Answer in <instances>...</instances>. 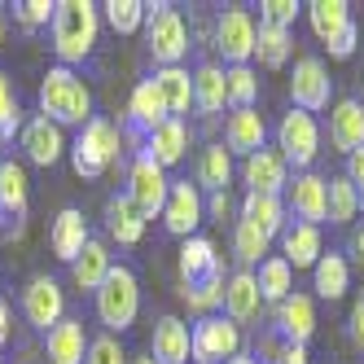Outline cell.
I'll list each match as a JSON object with an SVG mask.
<instances>
[{"instance_id":"6da1fadb","label":"cell","mask_w":364,"mask_h":364,"mask_svg":"<svg viewBox=\"0 0 364 364\" xmlns=\"http://www.w3.org/2000/svg\"><path fill=\"white\" fill-rule=\"evenodd\" d=\"M40 114L58 127H84L92 123V92L70 66H53L40 84Z\"/></svg>"},{"instance_id":"7a4b0ae2","label":"cell","mask_w":364,"mask_h":364,"mask_svg":"<svg viewBox=\"0 0 364 364\" xmlns=\"http://www.w3.org/2000/svg\"><path fill=\"white\" fill-rule=\"evenodd\" d=\"M97 31H101V5H92V0H62L58 18H53V53L62 58V66L84 62L97 48Z\"/></svg>"},{"instance_id":"3957f363","label":"cell","mask_w":364,"mask_h":364,"mask_svg":"<svg viewBox=\"0 0 364 364\" xmlns=\"http://www.w3.org/2000/svg\"><path fill=\"white\" fill-rule=\"evenodd\" d=\"M145 48L159 66H180L189 53V27L180 18V9L167 5V0L145 9Z\"/></svg>"},{"instance_id":"277c9868","label":"cell","mask_w":364,"mask_h":364,"mask_svg":"<svg viewBox=\"0 0 364 364\" xmlns=\"http://www.w3.org/2000/svg\"><path fill=\"white\" fill-rule=\"evenodd\" d=\"M136 311H141V285H136V272L123 268V264H114L110 277L101 281V290H97V321L106 325L110 333H123L127 325L136 321Z\"/></svg>"},{"instance_id":"5b68a950","label":"cell","mask_w":364,"mask_h":364,"mask_svg":"<svg viewBox=\"0 0 364 364\" xmlns=\"http://www.w3.org/2000/svg\"><path fill=\"white\" fill-rule=\"evenodd\" d=\"M119 154H123V149H119V127H114L110 119H92V123L80 127V136H75L70 163H75V171H80L84 180H97L101 171L119 159Z\"/></svg>"},{"instance_id":"8992f818","label":"cell","mask_w":364,"mask_h":364,"mask_svg":"<svg viewBox=\"0 0 364 364\" xmlns=\"http://www.w3.org/2000/svg\"><path fill=\"white\" fill-rule=\"evenodd\" d=\"M277 149H281V159L294 171H311V163H316V154H321V123H316V114L290 106V114H281V123H277Z\"/></svg>"},{"instance_id":"52a82bcc","label":"cell","mask_w":364,"mask_h":364,"mask_svg":"<svg viewBox=\"0 0 364 364\" xmlns=\"http://www.w3.org/2000/svg\"><path fill=\"white\" fill-rule=\"evenodd\" d=\"M123 193L145 211V220H154V215H163V206H167L171 180H167V171L154 163L149 154H136L132 167H127V189H123Z\"/></svg>"},{"instance_id":"ba28073f","label":"cell","mask_w":364,"mask_h":364,"mask_svg":"<svg viewBox=\"0 0 364 364\" xmlns=\"http://www.w3.org/2000/svg\"><path fill=\"white\" fill-rule=\"evenodd\" d=\"M242 351V325L228 316H202L193 325V364H228Z\"/></svg>"},{"instance_id":"9c48e42d","label":"cell","mask_w":364,"mask_h":364,"mask_svg":"<svg viewBox=\"0 0 364 364\" xmlns=\"http://www.w3.org/2000/svg\"><path fill=\"white\" fill-rule=\"evenodd\" d=\"M285 211L303 224H325L329 220V180L316 176V171H294V180L285 185Z\"/></svg>"},{"instance_id":"30bf717a","label":"cell","mask_w":364,"mask_h":364,"mask_svg":"<svg viewBox=\"0 0 364 364\" xmlns=\"http://www.w3.org/2000/svg\"><path fill=\"white\" fill-rule=\"evenodd\" d=\"M255 40H259V27L250 9H224L220 22H215V48L224 66H250L255 58Z\"/></svg>"},{"instance_id":"8fae6325","label":"cell","mask_w":364,"mask_h":364,"mask_svg":"<svg viewBox=\"0 0 364 364\" xmlns=\"http://www.w3.org/2000/svg\"><path fill=\"white\" fill-rule=\"evenodd\" d=\"M206 220V198L193 180H171V193H167V206H163V224L171 237L189 242L198 237V224Z\"/></svg>"},{"instance_id":"7c38bea8","label":"cell","mask_w":364,"mask_h":364,"mask_svg":"<svg viewBox=\"0 0 364 364\" xmlns=\"http://www.w3.org/2000/svg\"><path fill=\"white\" fill-rule=\"evenodd\" d=\"M329 97H333L329 66L321 58H299L294 75H290V101H294V110L321 114V110H329Z\"/></svg>"},{"instance_id":"4fadbf2b","label":"cell","mask_w":364,"mask_h":364,"mask_svg":"<svg viewBox=\"0 0 364 364\" xmlns=\"http://www.w3.org/2000/svg\"><path fill=\"white\" fill-rule=\"evenodd\" d=\"M22 316H27V325L40 329V333L62 325L66 321V294H62V285L53 277H31L27 290H22Z\"/></svg>"},{"instance_id":"5bb4252c","label":"cell","mask_w":364,"mask_h":364,"mask_svg":"<svg viewBox=\"0 0 364 364\" xmlns=\"http://www.w3.org/2000/svg\"><path fill=\"white\" fill-rule=\"evenodd\" d=\"M167 119H171V114H167V101H163L159 84H154V80H141V84L132 88V97H127V132L145 145V136L154 132V127H163Z\"/></svg>"},{"instance_id":"9a60e30c","label":"cell","mask_w":364,"mask_h":364,"mask_svg":"<svg viewBox=\"0 0 364 364\" xmlns=\"http://www.w3.org/2000/svg\"><path fill=\"white\" fill-rule=\"evenodd\" d=\"M242 180H246V193H272L281 198L285 185H290V163L281 159V149H259L242 163Z\"/></svg>"},{"instance_id":"2e32d148","label":"cell","mask_w":364,"mask_h":364,"mask_svg":"<svg viewBox=\"0 0 364 364\" xmlns=\"http://www.w3.org/2000/svg\"><path fill=\"white\" fill-rule=\"evenodd\" d=\"M149 355H154V364H189L193 360V329L180 316H159L154 321Z\"/></svg>"},{"instance_id":"e0dca14e","label":"cell","mask_w":364,"mask_h":364,"mask_svg":"<svg viewBox=\"0 0 364 364\" xmlns=\"http://www.w3.org/2000/svg\"><path fill=\"white\" fill-rule=\"evenodd\" d=\"M264 141H268V123H264V114H259L255 106L228 110V119H224V149H228V154H242V159H250V154L264 149Z\"/></svg>"},{"instance_id":"ac0fdd59","label":"cell","mask_w":364,"mask_h":364,"mask_svg":"<svg viewBox=\"0 0 364 364\" xmlns=\"http://www.w3.org/2000/svg\"><path fill=\"white\" fill-rule=\"evenodd\" d=\"M189 141H193V127H189V119H167L163 127H154V132L145 136L141 154H149V159H154V163H159V167L167 171V167H176V163L189 154Z\"/></svg>"},{"instance_id":"d6986e66","label":"cell","mask_w":364,"mask_h":364,"mask_svg":"<svg viewBox=\"0 0 364 364\" xmlns=\"http://www.w3.org/2000/svg\"><path fill=\"white\" fill-rule=\"evenodd\" d=\"M329 145L347 159L355 149H364V106L355 97H343L329 106Z\"/></svg>"},{"instance_id":"ffe728a7","label":"cell","mask_w":364,"mask_h":364,"mask_svg":"<svg viewBox=\"0 0 364 364\" xmlns=\"http://www.w3.org/2000/svg\"><path fill=\"white\" fill-rule=\"evenodd\" d=\"M259 311H264V294H259L255 272L250 268L232 272L228 285H224V316L232 325H250V321H259Z\"/></svg>"},{"instance_id":"44dd1931","label":"cell","mask_w":364,"mask_h":364,"mask_svg":"<svg viewBox=\"0 0 364 364\" xmlns=\"http://www.w3.org/2000/svg\"><path fill=\"white\" fill-rule=\"evenodd\" d=\"M277 242H281V259H285L290 268H316L321 255H325L321 228H316V224H303V220H290Z\"/></svg>"},{"instance_id":"7402d4cb","label":"cell","mask_w":364,"mask_h":364,"mask_svg":"<svg viewBox=\"0 0 364 364\" xmlns=\"http://www.w3.org/2000/svg\"><path fill=\"white\" fill-rule=\"evenodd\" d=\"M22 149H27V159L36 167H53L62 154H66V136H62V127L53 119H27V127H22Z\"/></svg>"},{"instance_id":"603a6c76","label":"cell","mask_w":364,"mask_h":364,"mask_svg":"<svg viewBox=\"0 0 364 364\" xmlns=\"http://www.w3.org/2000/svg\"><path fill=\"white\" fill-rule=\"evenodd\" d=\"M48 242H53V255L62 259V264H75V259L84 255V246L92 237H88V224H84L80 206H62L58 220H53V232H48Z\"/></svg>"},{"instance_id":"cb8c5ba5","label":"cell","mask_w":364,"mask_h":364,"mask_svg":"<svg viewBox=\"0 0 364 364\" xmlns=\"http://www.w3.org/2000/svg\"><path fill=\"white\" fill-rule=\"evenodd\" d=\"M272 329H277L281 338H290V343H303V347H307V338L316 333V307H311V299H307V294H290L285 303H277Z\"/></svg>"},{"instance_id":"d4e9b609","label":"cell","mask_w":364,"mask_h":364,"mask_svg":"<svg viewBox=\"0 0 364 364\" xmlns=\"http://www.w3.org/2000/svg\"><path fill=\"white\" fill-rule=\"evenodd\" d=\"M145 211L127 198V193H114L110 202H106V232H110V242H119V246H136L141 237H145Z\"/></svg>"},{"instance_id":"484cf974","label":"cell","mask_w":364,"mask_h":364,"mask_svg":"<svg viewBox=\"0 0 364 364\" xmlns=\"http://www.w3.org/2000/svg\"><path fill=\"white\" fill-rule=\"evenodd\" d=\"M180 285H198L206 277H215L224 272L220 264V255H215V242L211 237H189V242H180Z\"/></svg>"},{"instance_id":"4316f807","label":"cell","mask_w":364,"mask_h":364,"mask_svg":"<svg viewBox=\"0 0 364 364\" xmlns=\"http://www.w3.org/2000/svg\"><path fill=\"white\" fill-rule=\"evenodd\" d=\"M44 347H48V364H84L88 360V333L84 321H62L44 333Z\"/></svg>"},{"instance_id":"83f0119b","label":"cell","mask_w":364,"mask_h":364,"mask_svg":"<svg viewBox=\"0 0 364 364\" xmlns=\"http://www.w3.org/2000/svg\"><path fill=\"white\" fill-rule=\"evenodd\" d=\"M224 106H228V80H224V66L202 62V66L193 70V110L206 114V119H215Z\"/></svg>"},{"instance_id":"f1b7e54d","label":"cell","mask_w":364,"mask_h":364,"mask_svg":"<svg viewBox=\"0 0 364 364\" xmlns=\"http://www.w3.org/2000/svg\"><path fill=\"white\" fill-rule=\"evenodd\" d=\"M154 84H159L171 119H185L193 110V75L185 66H159L154 70Z\"/></svg>"},{"instance_id":"f546056e","label":"cell","mask_w":364,"mask_h":364,"mask_svg":"<svg viewBox=\"0 0 364 364\" xmlns=\"http://www.w3.org/2000/svg\"><path fill=\"white\" fill-rule=\"evenodd\" d=\"M242 220H250L255 228H264L268 237H281L285 224H290V211H285V198H272V193H246V198H242Z\"/></svg>"},{"instance_id":"4dcf8cb0","label":"cell","mask_w":364,"mask_h":364,"mask_svg":"<svg viewBox=\"0 0 364 364\" xmlns=\"http://www.w3.org/2000/svg\"><path fill=\"white\" fill-rule=\"evenodd\" d=\"M193 185L206 189V193H228L232 185V154L224 145H206L198 154V176H193Z\"/></svg>"},{"instance_id":"1f68e13d","label":"cell","mask_w":364,"mask_h":364,"mask_svg":"<svg viewBox=\"0 0 364 364\" xmlns=\"http://www.w3.org/2000/svg\"><path fill=\"white\" fill-rule=\"evenodd\" d=\"M27 215V171L22 163H0V224Z\"/></svg>"},{"instance_id":"d6a6232c","label":"cell","mask_w":364,"mask_h":364,"mask_svg":"<svg viewBox=\"0 0 364 364\" xmlns=\"http://www.w3.org/2000/svg\"><path fill=\"white\" fill-rule=\"evenodd\" d=\"M311 290H316L321 299H343L347 290H351V264L338 250H329V255H321V264L311 268Z\"/></svg>"},{"instance_id":"836d02e7","label":"cell","mask_w":364,"mask_h":364,"mask_svg":"<svg viewBox=\"0 0 364 364\" xmlns=\"http://www.w3.org/2000/svg\"><path fill=\"white\" fill-rule=\"evenodd\" d=\"M110 268H114V264H110L106 242H97V237H92V242L84 246V255L70 264V277H75V285H80V290H92V294H97V290H101V281L110 277Z\"/></svg>"},{"instance_id":"e575fe53","label":"cell","mask_w":364,"mask_h":364,"mask_svg":"<svg viewBox=\"0 0 364 364\" xmlns=\"http://www.w3.org/2000/svg\"><path fill=\"white\" fill-rule=\"evenodd\" d=\"M255 281H259V294H264V303H272V307L294 294V268L285 264L281 255H268L264 264L255 268Z\"/></svg>"},{"instance_id":"d590c367","label":"cell","mask_w":364,"mask_h":364,"mask_svg":"<svg viewBox=\"0 0 364 364\" xmlns=\"http://www.w3.org/2000/svg\"><path fill=\"white\" fill-rule=\"evenodd\" d=\"M307 9V22H311V31H316V40L321 44H329L343 27H351V5L347 0H311V5H303Z\"/></svg>"},{"instance_id":"8d00e7d4","label":"cell","mask_w":364,"mask_h":364,"mask_svg":"<svg viewBox=\"0 0 364 364\" xmlns=\"http://www.w3.org/2000/svg\"><path fill=\"white\" fill-rule=\"evenodd\" d=\"M268 250H272V237H268L264 228H255L250 220L232 224V255H237L242 268H259L268 259Z\"/></svg>"},{"instance_id":"74e56055","label":"cell","mask_w":364,"mask_h":364,"mask_svg":"<svg viewBox=\"0 0 364 364\" xmlns=\"http://www.w3.org/2000/svg\"><path fill=\"white\" fill-rule=\"evenodd\" d=\"M224 272H215V277H206V281H198V285H180V299H185V307L189 311H198V321L202 316H220V307H224Z\"/></svg>"},{"instance_id":"f35d334b","label":"cell","mask_w":364,"mask_h":364,"mask_svg":"<svg viewBox=\"0 0 364 364\" xmlns=\"http://www.w3.org/2000/svg\"><path fill=\"white\" fill-rule=\"evenodd\" d=\"M294 53V31H277V27H259V40H255V58L259 66L268 70H281Z\"/></svg>"},{"instance_id":"ab89813d","label":"cell","mask_w":364,"mask_h":364,"mask_svg":"<svg viewBox=\"0 0 364 364\" xmlns=\"http://www.w3.org/2000/svg\"><path fill=\"white\" fill-rule=\"evenodd\" d=\"M360 215V189L347 176H329V224H351Z\"/></svg>"},{"instance_id":"60d3db41","label":"cell","mask_w":364,"mask_h":364,"mask_svg":"<svg viewBox=\"0 0 364 364\" xmlns=\"http://www.w3.org/2000/svg\"><path fill=\"white\" fill-rule=\"evenodd\" d=\"M224 80H228V110H246V106L259 101L255 66H224Z\"/></svg>"},{"instance_id":"b9f144b4","label":"cell","mask_w":364,"mask_h":364,"mask_svg":"<svg viewBox=\"0 0 364 364\" xmlns=\"http://www.w3.org/2000/svg\"><path fill=\"white\" fill-rule=\"evenodd\" d=\"M145 9L149 5H141V0H106L101 5V14H106V22L119 36H136L145 27Z\"/></svg>"},{"instance_id":"7bdbcfd3","label":"cell","mask_w":364,"mask_h":364,"mask_svg":"<svg viewBox=\"0 0 364 364\" xmlns=\"http://www.w3.org/2000/svg\"><path fill=\"white\" fill-rule=\"evenodd\" d=\"M299 0H264L259 5V27H277V31H290L294 18H299Z\"/></svg>"},{"instance_id":"ee69618b","label":"cell","mask_w":364,"mask_h":364,"mask_svg":"<svg viewBox=\"0 0 364 364\" xmlns=\"http://www.w3.org/2000/svg\"><path fill=\"white\" fill-rule=\"evenodd\" d=\"M14 18L27 31H36V27H48V22L58 18V5L53 0H22V5H14Z\"/></svg>"},{"instance_id":"f6af8a7d","label":"cell","mask_w":364,"mask_h":364,"mask_svg":"<svg viewBox=\"0 0 364 364\" xmlns=\"http://www.w3.org/2000/svg\"><path fill=\"white\" fill-rule=\"evenodd\" d=\"M84 364H132V360H127V351H123V343L114 333H101V338L88 343V360Z\"/></svg>"},{"instance_id":"bcb514c9","label":"cell","mask_w":364,"mask_h":364,"mask_svg":"<svg viewBox=\"0 0 364 364\" xmlns=\"http://www.w3.org/2000/svg\"><path fill=\"white\" fill-rule=\"evenodd\" d=\"M18 123H22V114H18V97H14V84H9V75L0 70V136H14L18 132Z\"/></svg>"},{"instance_id":"7dc6e473","label":"cell","mask_w":364,"mask_h":364,"mask_svg":"<svg viewBox=\"0 0 364 364\" xmlns=\"http://www.w3.org/2000/svg\"><path fill=\"white\" fill-rule=\"evenodd\" d=\"M285 347H290V338H281L277 329H268V333H259V347H255V360H259V364H281Z\"/></svg>"},{"instance_id":"c3c4849f","label":"cell","mask_w":364,"mask_h":364,"mask_svg":"<svg viewBox=\"0 0 364 364\" xmlns=\"http://www.w3.org/2000/svg\"><path fill=\"white\" fill-rule=\"evenodd\" d=\"M355 40H360V27L351 22V27H343V31H338V36L325 44V48H329V58H338V62L351 58V53H355Z\"/></svg>"},{"instance_id":"681fc988","label":"cell","mask_w":364,"mask_h":364,"mask_svg":"<svg viewBox=\"0 0 364 364\" xmlns=\"http://www.w3.org/2000/svg\"><path fill=\"white\" fill-rule=\"evenodd\" d=\"M347 180L360 189V211H364V149H355L351 159H347Z\"/></svg>"},{"instance_id":"f907efd6","label":"cell","mask_w":364,"mask_h":364,"mask_svg":"<svg viewBox=\"0 0 364 364\" xmlns=\"http://www.w3.org/2000/svg\"><path fill=\"white\" fill-rule=\"evenodd\" d=\"M206 215L224 224V220L232 215V198H228V193H211V198H206Z\"/></svg>"},{"instance_id":"816d5d0a","label":"cell","mask_w":364,"mask_h":364,"mask_svg":"<svg viewBox=\"0 0 364 364\" xmlns=\"http://www.w3.org/2000/svg\"><path fill=\"white\" fill-rule=\"evenodd\" d=\"M351 343H355V347L364 351V299H360V303L351 307Z\"/></svg>"},{"instance_id":"f5cc1de1","label":"cell","mask_w":364,"mask_h":364,"mask_svg":"<svg viewBox=\"0 0 364 364\" xmlns=\"http://www.w3.org/2000/svg\"><path fill=\"white\" fill-rule=\"evenodd\" d=\"M281 364H311V355H307L303 343H290V347H285V355H281Z\"/></svg>"},{"instance_id":"db71d44e","label":"cell","mask_w":364,"mask_h":364,"mask_svg":"<svg viewBox=\"0 0 364 364\" xmlns=\"http://www.w3.org/2000/svg\"><path fill=\"white\" fill-rule=\"evenodd\" d=\"M9 333H14V329H9V303L0 299V347L9 343Z\"/></svg>"},{"instance_id":"11a10c76","label":"cell","mask_w":364,"mask_h":364,"mask_svg":"<svg viewBox=\"0 0 364 364\" xmlns=\"http://www.w3.org/2000/svg\"><path fill=\"white\" fill-rule=\"evenodd\" d=\"M351 250H355V259H360V264H364V228H360L355 237H351Z\"/></svg>"},{"instance_id":"9f6ffc18","label":"cell","mask_w":364,"mask_h":364,"mask_svg":"<svg viewBox=\"0 0 364 364\" xmlns=\"http://www.w3.org/2000/svg\"><path fill=\"white\" fill-rule=\"evenodd\" d=\"M228 364H259V360H255V351H237V355H232Z\"/></svg>"},{"instance_id":"6f0895ef","label":"cell","mask_w":364,"mask_h":364,"mask_svg":"<svg viewBox=\"0 0 364 364\" xmlns=\"http://www.w3.org/2000/svg\"><path fill=\"white\" fill-rule=\"evenodd\" d=\"M132 364H154V355H136V360H132Z\"/></svg>"},{"instance_id":"680465c9","label":"cell","mask_w":364,"mask_h":364,"mask_svg":"<svg viewBox=\"0 0 364 364\" xmlns=\"http://www.w3.org/2000/svg\"><path fill=\"white\" fill-rule=\"evenodd\" d=\"M0 44H5V18H0Z\"/></svg>"},{"instance_id":"91938a15","label":"cell","mask_w":364,"mask_h":364,"mask_svg":"<svg viewBox=\"0 0 364 364\" xmlns=\"http://www.w3.org/2000/svg\"><path fill=\"white\" fill-rule=\"evenodd\" d=\"M0 163H5V136H0Z\"/></svg>"}]
</instances>
